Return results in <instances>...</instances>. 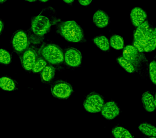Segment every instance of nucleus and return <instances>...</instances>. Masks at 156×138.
Returning <instances> with one entry per match:
<instances>
[{"mask_svg": "<svg viewBox=\"0 0 156 138\" xmlns=\"http://www.w3.org/2000/svg\"><path fill=\"white\" fill-rule=\"evenodd\" d=\"M134 46L140 52H149L155 49L156 29L150 27L148 21H145L137 27L134 36Z\"/></svg>", "mask_w": 156, "mask_h": 138, "instance_id": "f257e3e1", "label": "nucleus"}, {"mask_svg": "<svg viewBox=\"0 0 156 138\" xmlns=\"http://www.w3.org/2000/svg\"><path fill=\"white\" fill-rule=\"evenodd\" d=\"M59 31L61 35L69 42H80L83 38L82 29L74 21L63 22L60 25Z\"/></svg>", "mask_w": 156, "mask_h": 138, "instance_id": "f03ea898", "label": "nucleus"}, {"mask_svg": "<svg viewBox=\"0 0 156 138\" xmlns=\"http://www.w3.org/2000/svg\"><path fill=\"white\" fill-rule=\"evenodd\" d=\"M41 53L45 60L54 65L61 64L64 60V55L62 50L55 44L45 46Z\"/></svg>", "mask_w": 156, "mask_h": 138, "instance_id": "7ed1b4c3", "label": "nucleus"}, {"mask_svg": "<svg viewBox=\"0 0 156 138\" xmlns=\"http://www.w3.org/2000/svg\"><path fill=\"white\" fill-rule=\"evenodd\" d=\"M104 105L103 98L98 93H90L84 101L83 106L85 110L91 113H97L102 110Z\"/></svg>", "mask_w": 156, "mask_h": 138, "instance_id": "20e7f679", "label": "nucleus"}, {"mask_svg": "<svg viewBox=\"0 0 156 138\" xmlns=\"http://www.w3.org/2000/svg\"><path fill=\"white\" fill-rule=\"evenodd\" d=\"M51 24L47 17L42 15L37 16L31 23L32 30L35 34L42 36L49 30Z\"/></svg>", "mask_w": 156, "mask_h": 138, "instance_id": "39448f33", "label": "nucleus"}, {"mask_svg": "<svg viewBox=\"0 0 156 138\" xmlns=\"http://www.w3.org/2000/svg\"><path fill=\"white\" fill-rule=\"evenodd\" d=\"M73 90L71 85L64 81L57 82L51 88V92L54 96L60 99L69 98Z\"/></svg>", "mask_w": 156, "mask_h": 138, "instance_id": "423d86ee", "label": "nucleus"}, {"mask_svg": "<svg viewBox=\"0 0 156 138\" xmlns=\"http://www.w3.org/2000/svg\"><path fill=\"white\" fill-rule=\"evenodd\" d=\"M82 55L80 51L76 48H70L65 53L64 60L66 64L72 67H76L81 64Z\"/></svg>", "mask_w": 156, "mask_h": 138, "instance_id": "0eeeda50", "label": "nucleus"}, {"mask_svg": "<svg viewBox=\"0 0 156 138\" xmlns=\"http://www.w3.org/2000/svg\"><path fill=\"white\" fill-rule=\"evenodd\" d=\"M12 45L15 50L21 52L26 49L28 45L27 36L24 31H19L16 33L12 40Z\"/></svg>", "mask_w": 156, "mask_h": 138, "instance_id": "6e6552de", "label": "nucleus"}, {"mask_svg": "<svg viewBox=\"0 0 156 138\" xmlns=\"http://www.w3.org/2000/svg\"><path fill=\"white\" fill-rule=\"evenodd\" d=\"M102 116L108 120L115 118L120 113V110L118 105L114 101L107 102L104 105L101 110Z\"/></svg>", "mask_w": 156, "mask_h": 138, "instance_id": "1a4fd4ad", "label": "nucleus"}, {"mask_svg": "<svg viewBox=\"0 0 156 138\" xmlns=\"http://www.w3.org/2000/svg\"><path fill=\"white\" fill-rule=\"evenodd\" d=\"M147 17L146 12L140 7H135L130 12V17L132 23L134 26L137 27L145 21Z\"/></svg>", "mask_w": 156, "mask_h": 138, "instance_id": "9d476101", "label": "nucleus"}, {"mask_svg": "<svg viewBox=\"0 0 156 138\" xmlns=\"http://www.w3.org/2000/svg\"><path fill=\"white\" fill-rule=\"evenodd\" d=\"M36 61V54L34 50L28 49L25 51L23 54L22 64L26 70L27 71L32 70Z\"/></svg>", "mask_w": 156, "mask_h": 138, "instance_id": "9b49d317", "label": "nucleus"}, {"mask_svg": "<svg viewBox=\"0 0 156 138\" xmlns=\"http://www.w3.org/2000/svg\"><path fill=\"white\" fill-rule=\"evenodd\" d=\"M139 52L134 46L129 45L124 48L123 51V57L134 65V64H137L138 61Z\"/></svg>", "mask_w": 156, "mask_h": 138, "instance_id": "f8f14e48", "label": "nucleus"}, {"mask_svg": "<svg viewBox=\"0 0 156 138\" xmlns=\"http://www.w3.org/2000/svg\"><path fill=\"white\" fill-rule=\"evenodd\" d=\"M94 24L100 28L107 26L109 22V18L107 13L101 10H98L94 13L93 18Z\"/></svg>", "mask_w": 156, "mask_h": 138, "instance_id": "ddd939ff", "label": "nucleus"}, {"mask_svg": "<svg viewBox=\"0 0 156 138\" xmlns=\"http://www.w3.org/2000/svg\"><path fill=\"white\" fill-rule=\"evenodd\" d=\"M141 101L145 110L147 112H153L155 110L156 99L150 92L146 91L142 94Z\"/></svg>", "mask_w": 156, "mask_h": 138, "instance_id": "4468645a", "label": "nucleus"}, {"mask_svg": "<svg viewBox=\"0 0 156 138\" xmlns=\"http://www.w3.org/2000/svg\"><path fill=\"white\" fill-rule=\"evenodd\" d=\"M112 133L115 138H134L129 130L120 126L113 128Z\"/></svg>", "mask_w": 156, "mask_h": 138, "instance_id": "2eb2a0df", "label": "nucleus"}, {"mask_svg": "<svg viewBox=\"0 0 156 138\" xmlns=\"http://www.w3.org/2000/svg\"><path fill=\"white\" fill-rule=\"evenodd\" d=\"M55 68L51 65L45 67L41 71V77L43 82H48L52 80L55 74Z\"/></svg>", "mask_w": 156, "mask_h": 138, "instance_id": "dca6fc26", "label": "nucleus"}, {"mask_svg": "<svg viewBox=\"0 0 156 138\" xmlns=\"http://www.w3.org/2000/svg\"><path fill=\"white\" fill-rule=\"evenodd\" d=\"M138 129L143 133L147 136L156 137V128L155 126L150 123H143L139 125Z\"/></svg>", "mask_w": 156, "mask_h": 138, "instance_id": "f3484780", "label": "nucleus"}, {"mask_svg": "<svg viewBox=\"0 0 156 138\" xmlns=\"http://www.w3.org/2000/svg\"><path fill=\"white\" fill-rule=\"evenodd\" d=\"M95 44L104 51H107L110 48V43L108 39L104 36H97L94 39Z\"/></svg>", "mask_w": 156, "mask_h": 138, "instance_id": "a211bd4d", "label": "nucleus"}, {"mask_svg": "<svg viewBox=\"0 0 156 138\" xmlns=\"http://www.w3.org/2000/svg\"><path fill=\"white\" fill-rule=\"evenodd\" d=\"M0 88L3 90L11 91L16 88L15 83L12 79L7 77H0Z\"/></svg>", "mask_w": 156, "mask_h": 138, "instance_id": "6ab92c4d", "label": "nucleus"}, {"mask_svg": "<svg viewBox=\"0 0 156 138\" xmlns=\"http://www.w3.org/2000/svg\"><path fill=\"white\" fill-rule=\"evenodd\" d=\"M110 42L112 48L116 50L122 49L124 47V40L119 35H113L111 38Z\"/></svg>", "mask_w": 156, "mask_h": 138, "instance_id": "aec40b11", "label": "nucleus"}, {"mask_svg": "<svg viewBox=\"0 0 156 138\" xmlns=\"http://www.w3.org/2000/svg\"><path fill=\"white\" fill-rule=\"evenodd\" d=\"M118 63L124 70L129 73H133L135 70V66L129 61L124 59L123 57H120L117 59Z\"/></svg>", "mask_w": 156, "mask_h": 138, "instance_id": "412c9836", "label": "nucleus"}, {"mask_svg": "<svg viewBox=\"0 0 156 138\" xmlns=\"http://www.w3.org/2000/svg\"><path fill=\"white\" fill-rule=\"evenodd\" d=\"M12 57L10 54L6 50L0 48V63L8 65L11 63Z\"/></svg>", "mask_w": 156, "mask_h": 138, "instance_id": "4be33fe9", "label": "nucleus"}, {"mask_svg": "<svg viewBox=\"0 0 156 138\" xmlns=\"http://www.w3.org/2000/svg\"><path fill=\"white\" fill-rule=\"evenodd\" d=\"M47 63L46 60L41 58H38L36 59L35 64L32 69L34 73H38L42 71L46 66Z\"/></svg>", "mask_w": 156, "mask_h": 138, "instance_id": "5701e85b", "label": "nucleus"}, {"mask_svg": "<svg viewBox=\"0 0 156 138\" xmlns=\"http://www.w3.org/2000/svg\"><path fill=\"white\" fill-rule=\"evenodd\" d=\"M156 61H154L151 62L149 67L150 77L152 83L154 85L156 83Z\"/></svg>", "mask_w": 156, "mask_h": 138, "instance_id": "b1692460", "label": "nucleus"}, {"mask_svg": "<svg viewBox=\"0 0 156 138\" xmlns=\"http://www.w3.org/2000/svg\"><path fill=\"white\" fill-rule=\"evenodd\" d=\"M79 2L83 6L89 5L92 2V0H79Z\"/></svg>", "mask_w": 156, "mask_h": 138, "instance_id": "393cba45", "label": "nucleus"}, {"mask_svg": "<svg viewBox=\"0 0 156 138\" xmlns=\"http://www.w3.org/2000/svg\"><path fill=\"white\" fill-rule=\"evenodd\" d=\"M3 24L2 21L0 20V34H1V31H2V29H3Z\"/></svg>", "mask_w": 156, "mask_h": 138, "instance_id": "a878e982", "label": "nucleus"}, {"mask_svg": "<svg viewBox=\"0 0 156 138\" xmlns=\"http://www.w3.org/2000/svg\"><path fill=\"white\" fill-rule=\"evenodd\" d=\"M63 1L66 3L70 4L73 2L74 0H63Z\"/></svg>", "mask_w": 156, "mask_h": 138, "instance_id": "bb28decb", "label": "nucleus"}, {"mask_svg": "<svg viewBox=\"0 0 156 138\" xmlns=\"http://www.w3.org/2000/svg\"><path fill=\"white\" fill-rule=\"evenodd\" d=\"M25 1H28V2H35V1H36V0H25Z\"/></svg>", "mask_w": 156, "mask_h": 138, "instance_id": "cd10ccee", "label": "nucleus"}, {"mask_svg": "<svg viewBox=\"0 0 156 138\" xmlns=\"http://www.w3.org/2000/svg\"><path fill=\"white\" fill-rule=\"evenodd\" d=\"M7 1V0H0V3H3Z\"/></svg>", "mask_w": 156, "mask_h": 138, "instance_id": "c85d7f7f", "label": "nucleus"}, {"mask_svg": "<svg viewBox=\"0 0 156 138\" xmlns=\"http://www.w3.org/2000/svg\"><path fill=\"white\" fill-rule=\"evenodd\" d=\"M40 1H41V2H47L48 1V0H40Z\"/></svg>", "mask_w": 156, "mask_h": 138, "instance_id": "c756f323", "label": "nucleus"}, {"mask_svg": "<svg viewBox=\"0 0 156 138\" xmlns=\"http://www.w3.org/2000/svg\"><path fill=\"white\" fill-rule=\"evenodd\" d=\"M156 138V137H151V138Z\"/></svg>", "mask_w": 156, "mask_h": 138, "instance_id": "7c9ffc66", "label": "nucleus"}]
</instances>
